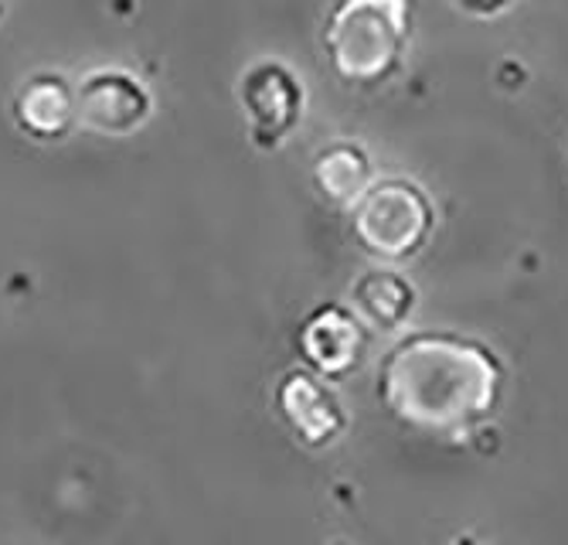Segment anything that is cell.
I'll return each mask as SVG.
<instances>
[{
    "mask_svg": "<svg viewBox=\"0 0 568 545\" xmlns=\"http://www.w3.org/2000/svg\"><path fill=\"white\" fill-rule=\"evenodd\" d=\"M504 365L484 341L423 331L408 334L382 362L378 400L412 433L470 440L500 406Z\"/></svg>",
    "mask_w": 568,
    "mask_h": 545,
    "instance_id": "obj_1",
    "label": "cell"
},
{
    "mask_svg": "<svg viewBox=\"0 0 568 545\" xmlns=\"http://www.w3.org/2000/svg\"><path fill=\"white\" fill-rule=\"evenodd\" d=\"M412 38V0H337L324 28L331 69L354 85L388 79Z\"/></svg>",
    "mask_w": 568,
    "mask_h": 545,
    "instance_id": "obj_2",
    "label": "cell"
},
{
    "mask_svg": "<svg viewBox=\"0 0 568 545\" xmlns=\"http://www.w3.org/2000/svg\"><path fill=\"white\" fill-rule=\"evenodd\" d=\"M357 245L382 263L416 256L436 229L433 198L412 178H375L351 209Z\"/></svg>",
    "mask_w": 568,
    "mask_h": 545,
    "instance_id": "obj_3",
    "label": "cell"
},
{
    "mask_svg": "<svg viewBox=\"0 0 568 545\" xmlns=\"http://www.w3.org/2000/svg\"><path fill=\"white\" fill-rule=\"evenodd\" d=\"M239 107L248 143L260 154H276L306 113V85L286 62L260 59L239 75Z\"/></svg>",
    "mask_w": 568,
    "mask_h": 545,
    "instance_id": "obj_4",
    "label": "cell"
},
{
    "mask_svg": "<svg viewBox=\"0 0 568 545\" xmlns=\"http://www.w3.org/2000/svg\"><path fill=\"white\" fill-rule=\"evenodd\" d=\"M75 113L95 137H130L153 117V95L126 69H92L75 89Z\"/></svg>",
    "mask_w": 568,
    "mask_h": 545,
    "instance_id": "obj_5",
    "label": "cell"
},
{
    "mask_svg": "<svg viewBox=\"0 0 568 545\" xmlns=\"http://www.w3.org/2000/svg\"><path fill=\"white\" fill-rule=\"evenodd\" d=\"M296 344H300L306 369L334 382V379L351 375L361 365L368 349V334H365V321L351 307L321 304L303 317Z\"/></svg>",
    "mask_w": 568,
    "mask_h": 545,
    "instance_id": "obj_6",
    "label": "cell"
},
{
    "mask_svg": "<svg viewBox=\"0 0 568 545\" xmlns=\"http://www.w3.org/2000/svg\"><path fill=\"white\" fill-rule=\"evenodd\" d=\"M276 410L306 447H327L347 430V413L337 392L310 369H293L276 382Z\"/></svg>",
    "mask_w": 568,
    "mask_h": 545,
    "instance_id": "obj_7",
    "label": "cell"
},
{
    "mask_svg": "<svg viewBox=\"0 0 568 545\" xmlns=\"http://www.w3.org/2000/svg\"><path fill=\"white\" fill-rule=\"evenodd\" d=\"M11 117L24 137L38 143H59L79 127L75 89L59 72H34L18 85L11 99Z\"/></svg>",
    "mask_w": 568,
    "mask_h": 545,
    "instance_id": "obj_8",
    "label": "cell"
},
{
    "mask_svg": "<svg viewBox=\"0 0 568 545\" xmlns=\"http://www.w3.org/2000/svg\"><path fill=\"white\" fill-rule=\"evenodd\" d=\"M419 304V290L392 266H368L351 283V311L375 331H402Z\"/></svg>",
    "mask_w": 568,
    "mask_h": 545,
    "instance_id": "obj_9",
    "label": "cell"
},
{
    "mask_svg": "<svg viewBox=\"0 0 568 545\" xmlns=\"http://www.w3.org/2000/svg\"><path fill=\"white\" fill-rule=\"evenodd\" d=\"M310 178H314V188L327 205L351 212L357 198L375 181V168L361 143L334 140L310 164Z\"/></svg>",
    "mask_w": 568,
    "mask_h": 545,
    "instance_id": "obj_10",
    "label": "cell"
},
{
    "mask_svg": "<svg viewBox=\"0 0 568 545\" xmlns=\"http://www.w3.org/2000/svg\"><path fill=\"white\" fill-rule=\"evenodd\" d=\"M514 4H518V0H453V8L470 21H494L507 14Z\"/></svg>",
    "mask_w": 568,
    "mask_h": 545,
    "instance_id": "obj_11",
    "label": "cell"
}]
</instances>
